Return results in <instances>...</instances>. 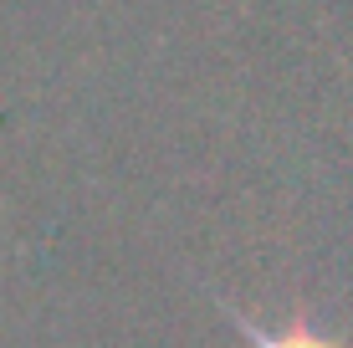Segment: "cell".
<instances>
[{
	"instance_id": "6da1fadb",
	"label": "cell",
	"mask_w": 353,
	"mask_h": 348,
	"mask_svg": "<svg viewBox=\"0 0 353 348\" xmlns=\"http://www.w3.org/2000/svg\"><path fill=\"white\" fill-rule=\"evenodd\" d=\"M236 328H241V333H246V343H251V348H333V343H327V338H323V333H312V328H287V333H261V328H256V323H246V318H241V313H236Z\"/></svg>"
}]
</instances>
